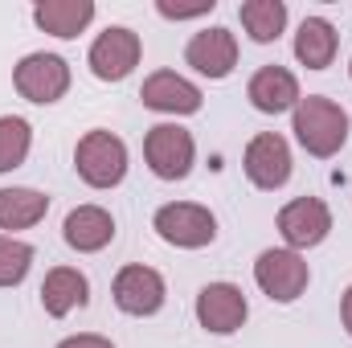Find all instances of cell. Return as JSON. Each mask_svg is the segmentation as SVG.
Here are the masks:
<instances>
[{"label":"cell","instance_id":"obj_1","mask_svg":"<svg viewBox=\"0 0 352 348\" xmlns=\"http://www.w3.org/2000/svg\"><path fill=\"white\" fill-rule=\"evenodd\" d=\"M291 131H295V140L307 156L328 160L349 144V111L340 102L324 98V94H307L291 111Z\"/></svg>","mask_w":352,"mask_h":348},{"label":"cell","instance_id":"obj_2","mask_svg":"<svg viewBox=\"0 0 352 348\" xmlns=\"http://www.w3.org/2000/svg\"><path fill=\"white\" fill-rule=\"evenodd\" d=\"M74 168L90 188H115L127 176V144L115 131L94 127L74 148Z\"/></svg>","mask_w":352,"mask_h":348},{"label":"cell","instance_id":"obj_3","mask_svg":"<svg viewBox=\"0 0 352 348\" xmlns=\"http://www.w3.org/2000/svg\"><path fill=\"white\" fill-rule=\"evenodd\" d=\"M152 230L176 250H201L217 238V217L197 201H173L156 209Z\"/></svg>","mask_w":352,"mask_h":348},{"label":"cell","instance_id":"obj_4","mask_svg":"<svg viewBox=\"0 0 352 348\" xmlns=\"http://www.w3.org/2000/svg\"><path fill=\"white\" fill-rule=\"evenodd\" d=\"M144 160H148V168L160 180H184V176L192 173V160H197L192 131H184L180 123H156V127H148V135H144Z\"/></svg>","mask_w":352,"mask_h":348},{"label":"cell","instance_id":"obj_5","mask_svg":"<svg viewBox=\"0 0 352 348\" xmlns=\"http://www.w3.org/2000/svg\"><path fill=\"white\" fill-rule=\"evenodd\" d=\"M140 54H144L140 33H131L127 25H111V29H102L94 37V45L87 54V66L98 83H123L140 66Z\"/></svg>","mask_w":352,"mask_h":348},{"label":"cell","instance_id":"obj_6","mask_svg":"<svg viewBox=\"0 0 352 348\" xmlns=\"http://www.w3.org/2000/svg\"><path fill=\"white\" fill-rule=\"evenodd\" d=\"M12 87L21 90V98L50 107L70 90V62L58 54H25L12 70Z\"/></svg>","mask_w":352,"mask_h":348},{"label":"cell","instance_id":"obj_7","mask_svg":"<svg viewBox=\"0 0 352 348\" xmlns=\"http://www.w3.org/2000/svg\"><path fill=\"white\" fill-rule=\"evenodd\" d=\"M254 283L263 287V295H270L274 303H295L307 283H311V270L299 250H263L254 262Z\"/></svg>","mask_w":352,"mask_h":348},{"label":"cell","instance_id":"obj_8","mask_svg":"<svg viewBox=\"0 0 352 348\" xmlns=\"http://www.w3.org/2000/svg\"><path fill=\"white\" fill-rule=\"evenodd\" d=\"M278 234L287 242V250H311L332 234V209L320 197H295L278 209Z\"/></svg>","mask_w":352,"mask_h":348},{"label":"cell","instance_id":"obj_9","mask_svg":"<svg viewBox=\"0 0 352 348\" xmlns=\"http://www.w3.org/2000/svg\"><path fill=\"white\" fill-rule=\"evenodd\" d=\"M111 295H115V307L127 312V316H156L168 299V287H164V274L156 266H144V262H131L115 274L111 283Z\"/></svg>","mask_w":352,"mask_h":348},{"label":"cell","instance_id":"obj_10","mask_svg":"<svg viewBox=\"0 0 352 348\" xmlns=\"http://www.w3.org/2000/svg\"><path fill=\"white\" fill-rule=\"evenodd\" d=\"M242 168L250 176L254 188L274 193L291 180V144L278 135V131H258L250 144H246V156H242Z\"/></svg>","mask_w":352,"mask_h":348},{"label":"cell","instance_id":"obj_11","mask_svg":"<svg viewBox=\"0 0 352 348\" xmlns=\"http://www.w3.org/2000/svg\"><path fill=\"white\" fill-rule=\"evenodd\" d=\"M250 316V303L242 295V287L234 283H209L197 295V324L213 336H234Z\"/></svg>","mask_w":352,"mask_h":348},{"label":"cell","instance_id":"obj_12","mask_svg":"<svg viewBox=\"0 0 352 348\" xmlns=\"http://www.w3.org/2000/svg\"><path fill=\"white\" fill-rule=\"evenodd\" d=\"M184 62L197 70V74H205V78H230L234 74V66H238V37L230 33V29H221V25H213V29H201V33H192V41L184 45Z\"/></svg>","mask_w":352,"mask_h":348},{"label":"cell","instance_id":"obj_13","mask_svg":"<svg viewBox=\"0 0 352 348\" xmlns=\"http://www.w3.org/2000/svg\"><path fill=\"white\" fill-rule=\"evenodd\" d=\"M140 98H144V107H152V111H160V115H197L201 111V87H192L188 78H180L176 70H156V74H148L144 78V87H140Z\"/></svg>","mask_w":352,"mask_h":348},{"label":"cell","instance_id":"obj_14","mask_svg":"<svg viewBox=\"0 0 352 348\" xmlns=\"http://www.w3.org/2000/svg\"><path fill=\"white\" fill-rule=\"evenodd\" d=\"M62 238H66V246L78 250V254H98V250H107L111 238H115V217H111L102 205H78V209L66 213Z\"/></svg>","mask_w":352,"mask_h":348},{"label":"cell","instance_id":"obj_15","mask_svg":"<svg viewBox=\"0 0 352 348\" xmlns=\"http://www.w3.org/2000/svg\"><path fill=\"white\" fill-rule=\"evenodd\" d=\"M246 98L263 115H283V111H295L303 94H299V78L287 66H263V70H254Z\"/></svg>","mask_w":352,"mask_h":348},{"label":"cell","instance_id":"obj_16","mask_svg":"<svg viewBox=\"0 0 352 348\" xmlns=\"http://www.w3.org/2000/svg\"><path fill=\"white\" fill-rule=\"evenodd\" d=\"M87 299H90V283L78 266H54L41 283V307L54 320H66L74 307H87Z\"/></svg>","mask_w":352,"mask_h":348},{"label":"cell","instance_id":"obj_17","mask_svg":"<svg viewBox=\"0 0 352 348\" xmlns=\"http://www.w3.org/2000/svg\"><path fill=\"white\" fill-rule=\"evenodd\" d=\"M33 21L41 33L70 41L94 21V0H41L33 4Z\"/></svg>","mask_w":352,"mask_h":348},{"label":"cell","instance_id":"obj_18","mask_svg":"<svg viewBox=\"0 0 352 348\" xmlns=\"http://www.w3.org/2000/svg\"><path fill=\"white\" fill-rule=\"evenodd\" d=\"M336 50H340V33L332 21L324 17H307L295 33V58L307 66V70H328L336 62Z\"/></svg>","mask_w":352,"mask_h":348},{"label":"cell","instance_id":"obj_19","mask_svg":"<svg viewBox=\"0 0 352 348\" xmlns=\"http://www.w3.org/2000/svg\"><path fill=\"white\" fill-rule=\"evenodd\" d=\"M50 213V197L37 188H0V230H29Z\"/></svg>","mask_w":352,"mask_h":348},{"label":"cell","instance_id":"obj_20","mask_svg":"<svg viewBox=\"0 0 352 348\" xmlns=\"http://www.w3.org/2000/svg\"><path fill=\"white\" fill-rule=\"evenodd\" d=\"M238 17H242V29L250 33V41H258V45L278 41L287 29V4L283 0H246L238 8Z\"/></svg>","mask_w":352,"mask_h":348},{"label":"cell","instance_id":"obj_21","mask_svg":"<svg viewBox=\"0 0 352 348\" xmlns=\"http://www.w3.org/2000/svg\"><path fill=\"white\" fill-rule=\"evenodd\" d=\"M33 127L21 115H0V173H12L29 160Z\"/></svg>","mask_w":352,"mask_h":348},{"label":"cell","instance_id":"obj_22","mask_svg":"<svg viewBox=\"0 0 352 348\" xmlns=\"http://www.w3.org/2000/svg\"><path fill=\"white\" fill-rule=\"evenodd\" d=\"M29 266H33V246L12 238V234H0V287L25 283Z\"/></svg>","mask_w":352,"mask_h":348},{"label":"cell","instance_id":"obj_23","mask_svg":"<svg viewBox=\"0 0 352 348\" xmlns=\"http://www.w3.org/2000/svg\"><path fill=\"white\" fill-rule=\"evenodd\" d=\"M213 8H217V0H192V4L156 0V12H160L164 21H192V17H205V12H213Z\"/></svg>","mask_w":352,"mask_h":348},{"label":"cell","instance_id":"obj_24","mask_svg":"<svg viewBox=\"0 0 352 348\" xmlns=\"http://www.w3.org/2000/svg\"><path fill=\"white\" fill-rule=\"evenodd\" d=\"M58 348H115L107 336H94V332H82V336H66Z\"/></svg>","mask_w":352,"mask_h":348},{"label":"cell","instance_id":"obj_25","mask_svg":"<svg viewBox=\"0 0 352 348\" xmlns=\"http://www.w3.org/2000/svg\"><path fill=\"white\" fill-rule=\"evenodd\" d=\"M340 320H344V332L352 336V283L344 287V295H340Z\"/></svg>","mask_w":352,"mask_h":348},{"label":"cell","instance_id":"obj_26","mask_svg":"<svg viewBox=\"0 0 352 348\" xmlns=\"http://www.w3.org/2000/svg\"><path fill=\"white\" fill-rule=\"evenodd\" d=\"M349 74H352V62H349Z\"/></svg>","mask_w":352,"mask_h":348}]
</instances>
